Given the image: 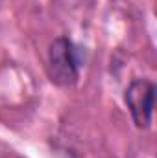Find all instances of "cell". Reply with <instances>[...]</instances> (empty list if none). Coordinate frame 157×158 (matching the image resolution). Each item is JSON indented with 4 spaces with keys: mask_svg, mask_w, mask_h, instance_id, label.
<instances>
[{
    "mask_svg": "<svg viewBox=\"0 0 157 158\" xmlns=\"http://www.w3.org/2000/svg\"><path fill=\"white\" fill-rule=\"evenodd\" d=\"M83 66V52L67 35H59L48 44L46 50V72L54 85L70 88L79 81Z\"/></svg>",
    "mask_w": 157,
    "mask_h": 158,
    "instance_id": "1",
    "label": "cell"
},
{
    "mask_svg": "<svg viewBox=\"0 0 157 158\" xmlns=\"http://www.w3.org/2000/svg\"><path fill=\"white\" fill-rule=\"evenodd\" d=\"M155 83L148 77H135L124 90V103L137 129H150L155 109Z\"/></svg>",
    "mask_w": 157,
    "mask_h": 158,
    "instance_id": "2",
    "label": "cell"
}]
</instances>
